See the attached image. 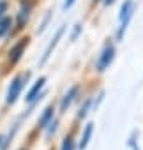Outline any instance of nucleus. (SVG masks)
Instances as JSON below:
<instances>
[{"instance_id": "20e7f679", "label": "nucleus", "mask_w": 143, "mask_h": 150, "mask_svg": "<svg viewBox=\"0 0 143 150\" xmlns=\"http://www.w3.org/2000/svg\"><path fill=\"white\" fill-rule=\"evenodd\" d=\"M44 87H46V76H41V78L35 80L34 85L28 88V92H27V96H25V103H27L28 106H35V104L46 96Z\"/></svg>"}, {"instance_id": "9d476101", "label": "nucleus", "mask_w": 143, "mask_h": 150, "mask_svg": "<svg viewBox=\"0 0 143 150\" xmlns=\"http://www.w3.org/2000/svg\"><path fill=\"white\" fill-rule=\"evenodd\" d=\"M94 122H87L81 129V134H80V139H78V150H85L92 139V134H94Z\"/></svg>"}, {"instance_id": "dca6fc26", "label": "nucleus", "mask_w": 143, "mask_h": 150, "mask_svg": "<svg viewBox=\"0 0 143 150\" xmlns=\"http://www.w3.org/2000/svg\"><path fill=\"white\" fill-rule=\"evenodd\" d=\"M81 32H83V25H81V23H76L74 28H73V32H71V41H76Z\"/></svg>"}, {"instance_id": "f8f14e48", "label": "nucleus", "mask_w": 143, "mask_h": 150, "mask_svg": "<svg viewBox=\"0 0 143 150\" xmlns=\"http://www.w3.org/2000/svg\"><path fill=\"white\" fill-rule=\"evenodd\" d=\"M78 148V143H76V138H74V132L71 131L64 136L62 143H60V148L58 150H76Z\"/></svg>"}, {"instance_id": "1a4fd4ad", "label": "nucleus", "mask_w": 143, "mask_h": 150, "mask_svg": "<svg viewBox=\"0 0 143 150\" xmlns=\"http://www.w3.org/2000/svg\"><path fill=\"white\" fill-rule=\"evenodd\" d=\"M64 32H65V25H62V27H58V30L55 32V35H53V39L50 41V44L46 46V50H44V53H42V58L39 60V65H44L48 60H50V57H51V53H53V50L57 48V44H58V41L62 39V35H64Z\"/></svg>"}, {"instance_id": "f03ea898", "label": "nucleus", "mask_w": 143, "mask_h": 150, "mask_svg": "<svg viewBox=\"0 0 143 150\" xmlns=\"http://www.w3.org/2000/svg\"><path fill=\"white\" fill-rule=\"evenodd\" d=\"M28 76H30V72H20L11 80L9 87H7V92H6V106H13L18 101V97L21 96V92H23V88L28 81Z\"/></svg>"}, {"instance_id": "6ab92c4d", "label": "nucleus", "mask_w": 143, "mask_h": 150, "mask_svg": "<svg viewBox=\"0 0 143 150\" xmlns=\"http://www.w3.org/2000/svg\"><path fill=\"white\" fill-rule=\"evenodd\" d=\"M76 4V0H65V2H64V9L67 11V9H71V7H73Z\"/></svg>"}, {"instance_id": "2eb2a0df", "label": "nucleus", "mask_w": 143, "mask_h": 150, "mask_svg": "<svg viewBox=\"0 0 143 150\" xmlns=\"http://www.w3.org/2000/svg\"><path fill=\"white\" fill-rule=\"evenodd\" d=\"M127 146H129L131 150L138 146V131H132V132L129 134V139H127Z\"/></svg>"}, {"instance_id": "6e6552de", "label": "nucleus", "mask_w": 143, "mask_h": 150, "mask_svg": "<svg viewBox=\"0 0 143 150\" xmlns=\"http://www.w3.org/2000/svg\"><path fill=\"white\" fill-rule=\"evenodd\" d=\"M57 106L55 104H48L44 110H42V113H41V117H39V120H37V131H44L57 117Z\"/></svg>"}, {"instance_id": "f257e3e1", "label": "nucleus", "mask_w": 143, "mask_h": 150, "mask_svg": "<svg viewBox=\"0 0 143 150\" xmlns=\"http://www.w3.org/2000/svg\"><path fill=\"white\" fill-rule=\"evenodd\" d=\"M134 11H136V6H134L132 0H124V4L120 6V11H118V28H117V34H115L117 42L124 41V35L127 32V27L132 20Z\"/></svg>"}, {"instance_id": "0eeeda50", "label": "nucleus", "mask_w": 143, "mask_h": 150, "mask_svg": "<svg viewBox=\"0 0 143 150\" xmlns=\"http://www.w3.org/2000/svg\"><path fill=\"white\" fill-rule=\"evenodd\" d=\"M32 7L34 6H32L30 0H21L20 2V9H18V14H16V27H14L16 32H20L27 27V23L30 20V14H32Z\"/></svg>"}, {"instance_id": "9b49d317", "label": "nucleus", "mask_w": 143, "mask_h": 150, "mask_svg": "<svg viewBox=\"0 0 143 150\" xmlns=\"http://www.w3.org/2000/svg\"><path fill=\"white\" fill-rule=\"evenodd\" d=\"M92 103H94V97H85L83 103L80 104L78 111H76V120H85L87 115L92 111Z\"/></svg>"}, {"instance_id": "5701e85b", "label": "nucleus", "mask_w": 143, "mask_h": 150, "mask_svg": "<svg viewBox=\"0 0 143 150\" xmlns=\"http://www.w3.org/2000/svg\"><path fill=\"white\" fill-rule=\"evenodd\" d=\"M132 150H139V146H136V148H132Z\"/></svg>"}, {"instance_id": "4468645a", "label": "nucleus", "mask_w": 143, "mask_h": 150, "mask_svg": "<svg viewBox=\"0 0 143 150\" xmlns=\"http://www.w3.org/2000/svg\"><path fill=\"white\" fill-rule=\"evenodd\" d=\"M57 129H58V118H55V120H53V122L44 129V136H46V139H48V141L51 139V136H55Z\"/></svg>"}, {"instance_id": "39448f33", "label": "nucleus", "mask_w": 143, "mask_h": 150, "mask_svg": "<svg viewBox=\"0 0 143 150\" xmlns=\"http://www.w3.org/2000/svg\"><path fill=\"white\" fill-rule=\"evenodd\" d=\"M80 96H81V85H80V83H76V85L71 87V88H67V90L64 92V96L60 97L58 113H65L71 106H73V104L80 99Z\"/></svg>"}, {"instance_id": "4be33fe9", "label": "nucleus", "mask_w": 143, "mask_h": 150, "mask_svg": "<svg viewBox=\"0 0 143 150\" xmlns=\"http://www.w3.org/2000/svg\"><path fill=\"white\" fill-rule=\"evenodd\" d=\"M18 150H28V148H27V146H21V148H18Z\"/></svg>"}, {"instance_id": "f3484780", "label": "nucleus", "mask_w": 143, "mask_h": 150, "mask_svg": "<svg viewBox=\"0 0 143 150\" xmlns=\"http://www.w3.org/2000/svg\"><path fill=\"white\" fill-rule=\"evenodd\" d=\"M103 101H104V92H99V94H97V97H94V103H92V111H96Z\"/></svg>"}, {"instance_id": "412c9836", "label": "nucleus", "mask_w": 143, "mask_h": 150, "mask_svg": "<svg viewBox=\"0 0 143 150\" xmlns=\"http://www.w3.org/2000/svg\"><path fill=\"white\" fill-rule=\"evenodd\" d=\"M113 2H115V0H103V4H104V6H111Z\"/></svg>"}, {"instance_id": "423d86ee", "label": "nucleus", "mask_w": 143, "mask_h": 150, "mask_svg": "<svg viewBox=\"0 0 143 150\" xmlns=\"http://www.w3.org/2000/svg\"><path fill=\"white\" fill-rule=\"evenodd\" d=\"M28 44H30V37L28 35L27 37H21L20 41H16L11 46V50L7 51V64L9 65H16L21 60V57L25 55V50L28 48Z\"/></svg>"}, {"instance_id": "ddd939ff", "label": "nucleus", "mask_w": 143, "mask_h": 150, "mask_svg": "<svg viewBox=\"0 0 143 150\" xmlns=\"http://www.w3.org/2000/svg\"><path fill=\"white\" fill-rule=\"evenodd\" d=\"M11 27H13V18L6 16V18L0 20V39H2L4 35H7V34L11 32Z\"/></svg>"}, {"instance_id": "7ed1b4c3", "label": "nucleus", "mask_w": 143, "mask_h": 150, "mask_svg": "<svg viewBox=\"0 0 143 150\" xmlns=\"http://www.w3.org/2000/svg\"><path fill=\"white\" fill-rule=\"evenodd\" d=\"M115 55H117L115 42H113L111 39H108V41L104 42V46H103V50H101V53H99L97 60H96V71H97V72H101V74H103V72H106V71L110 69V65L113 64Z\"/></svg>"}, {"instance_id": "aec40b11", "label": "nucleus", "mask_w": 143, "mask_h": 150, "mask_svg": "<svg viewBox=\"0 0 143 150\" xmlns=\"http://www.w3.org/2000/svg\"><path fill=\"white\" fill-rule=\"evenodd\" d=\"M4 141H6V134H0V150L4 146Z\"/></svg>"}, {"instance_id": "a211bd4d", "label": "nucleus", "mask_w": 143, "mask_h": 150, "mask_svg": "<svg viewBox=\"0 0 143 150\" xmlns=\"http://www.w3.org/2000/svg\"><path fill=\"white\" fill-rule=\"evenodd\" d=\"M7 7H9L7 0H0V20H2V18H6L4 14L7 13Z\"/></svg>"}]
</instances>
